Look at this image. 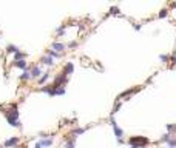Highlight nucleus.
Here are the masks:
<instances>
[{
	"instance_id": "24",
	"label": "nucleus",
	"mask_w": 176,
	"mask_h": 148,
	"mask_svg": "<svg viewBox=\"0 0 176 148\" xmlns=\"http://www.w3.org/2000/svg\"><path fill=\"white\" fill-rule=\"evenodd\" d=\"M167 14H168V9L167 8H164V9H161V13H159V17H167Z\"/></svg>"
},
{
	"instance_id": "27",
	"label": "nucleus",
	"mask_w": 176,
	"mask_h": 148,
	"mask_svg": "<svg viewBox=\"0 0 176 148\" xmlns=\"http://www.w3.org/2000/svg\"><path fill=\"white\" fill-rule=\"evenodd\" d=\"M120 108V102L119 100H116V105H114V108H113V114L114 113H118V109Z\"/></svg>"
},
{
	"instance_id": "4",
	"label": "nucleus",
	"mask_w": 176,
	"mask_h": 148,
	"mask_svg": "<svg viewBox=\"0 0 176 148\" xmlns=\"http://www.w3.org/2000/svg\"><path fill=\"white\" fill-rule=\"evenodd\" d=\"M110 123H111V127H113L114 136H116L118 139H122V136H124V130L118 127V123H116V120H114V117H113V116L110 117Z\"/></svg>"
},
{
	"instance_id": "7",
	"label": "nucleus",
	"mask_w": 176,
	"mask_h": 148,
	"mask_svg": "<svg viewBox=\"0 0 176 148\" xmlns=\"http://www.w3.org/2000/svg\"><path fill=\"white\" fill-rule=\"evenodd\" d=\"M139 90H141L139 86H136V88H131V90H128V91H124L120 96H118L116 100H119V102H120V99H124V97H130L131 94H134V93H136V91H139Z\"/></svg>"
},
{
	"instance_id": "15",
	"label": "nucleus",
	"mask_w": 176,
	"mask_h": 148,
	"mask_svg": "<svg viewBox=\"0 0 176 148\" xmlns=\"http://www.w3.org/2000/svg\"><path fill=\"white\" fill-rule=\"evenodd\" d=\"M46 56H49V57H60V54L59 53H56V51H54V49H51V48H49L48 49V51H46Z\"/></svg>"
},
{
	"instance_id": "29",
	"label": "nucleus",
	"mask_w": 176,
	"mask_h": 148,
	"mask_svg": "<svg viewBox=\"0 0 176 148\" xmlns=\"http://www.w3.org/2000/svg\"><path fill=\"white\" fill-rule=\"evenodd\" d=\"M133 26H134V29H137V31H139V29H141V25H139V23H134Z\"/></svg>"
},
{
	"instance_id": "16",
	"label": "nucleus",
	"mask_w": 176,
	"mask_h": 148,
	"mask_svg": "<svg viewBox=\"0 0 176 148\" xmlns=\"http://www.w3.org/2000/svg\"><path fill=\"white\" fill-rule=\"evenodd\" d=\"M20 79H22V80H28V79H31V73H30V69L23 71V73H22V76H20Z\"/></svg>"
},
{
	"instance_id": "1",
	"label": "nucleus",
	"mask_w": 176,
	"mask_h": 148,
	"mask_svg": "<svg viewBox=\"0 0 176 148\" xmlns=\"http://www.w3.org/2000/svg\"><path fill=\"white\" fill-rule=\"evenodd\" d=\"M2 109H3V114H5V117H6L8 123L11 125V127L22 128V123H20V120H19V111H17V105H15V103H11L8 109H5V108H2Z\"/></svg>"
},
{
	"instance_id": "21",
	"label": "nucleus",
	"mask_w": 176,
	"mask_h": 148,
	"mask_svg": "<svg viewBox=\"0 0 176 148\" xmlns=\"http://www.w3.org/2000/svg\"><path fill=\"white\" fill-rule=\"evenodd\" d=\"M65 28H67V26H65V25H62V26H59V28L56 29V32H57V36H62L63 32H65Z\"/></svg>"
},
{
	"instance_id": "12",
	"label": "nucleus",
	"mask_w": 176,
	"mask_h": 148,
	"mask_svg": "<svg viewBox=\"0 0 176 148\" xmlns=\"http://www.w3.org/2000/svg\"><path fill=\"white\" fill-rule=\"evenodd\" d=\"M26 59V53H15L14 54V62H19V60H25Z\"/></svg>"
},
{
	"instance_id": "6",
	"label": "nucleus",
	"mask_w": 176,
	"mask_h": 148,
	"mask_svg": "<svg viewBox=\"0 0 176 148\" xmlns=\"http://www.w3.org/2000/svg\"><path fill=\"white\" fill-rule=\"evenodd\" d=\"M19 142H20V139L17 137V136H14V137H11V139H6L5 140V148H17V145H19Z\"/></svg>"
},
{
	"instance_id": "2",
	"label": "nucleus",
	"mask_w": 176,
	"mask_h": 148,
	"mask_svg": "<svg viewBox=\"0 0 176 148\" xmlns=\"http://www.w3.org/2000/svg\"><path fill=\"white\" fill-rule=\"evenodd\" d=\"M128 144L131 148H144L145 145L150 144V139L144 137V136H133L128 139Z\"/></svg>"
},
{
	"instance_id": "5",
	"label": "nucleus",
	"mask_w": 176,
	"mask_h": 148,
	"mask_svg": "<svg viewBox=\"0 0 176 148\" xmlns=\"http://www.w3.org/2000/svg\"><path fill=\"white\" fill-rule=\"evenodd\" d=\"M28 69L31 73V77H34V79H40L42 77V69H40L39 65H31Z\"/></svg>"
},
{
	"instance_id": "10",
	"label": "nucleus",
	"mask_w": 176,
	"mask_h": 148,
	"mask_svg": "<svg viewBox=\"0 0 176 148\" xmlns=\"http://www.w3.org/2000/svg\"><path fill=\"white\" fill-rule=\"evenodd\" d=\"M73 71H74V67H73V63H71V62H68V63L63 67V74L70 76V74H73Z\"/></svg>"
},
{
	"instance_id": "19",
	"label": "nucleus",
	"mask_w": 176,
	"mask_h": 148,
	"mask_svg": "<svg viewBox=\"0 0 176 148\" xmlns=\"http://www.w3.org/2000/svg\"><path fill=\"white\" fill-rule=\"evenodd\" d=\"M172 137H173L172 134H168V133H165V134H164L162 137H161V142H165V144H168V142L172 140Z\"/></svg>"
},
{
	"instance_id": "18",
	"label": "nucleus",
	"mask_w": 176,
	"mask_h": 148,
	"mask_svg": "<svg viewBox=\"0 0 176 148\" xmlns=\"http://www.w3.org/2000/svg\"><path fill=\"white\" fill-rule=\"evenodd\" d=\"M48 77H49V73L46 71V73H43V74H42V77L39 79V83H40V85H43V83H45V82L48 80Z\"/></svg>"
},
{
	"instance_id": "22",
	"label": "nucleus",
	"mask_w": 176,
	"mask_h": 148,
	"mask_svg": "<svg viewBox=\"0 0 176 148\" xmlns=\"http://www.w3.org/2000/svg\"><path fill=\"white\" fill-rule=\"evenodd\" d=\"M159 59H161V62H164V63H167L168 60H170V57L167 56V54H161V56H159Z\"/></svg>"
},
{
	"instance_id": "14",
	"label": "nucleus",
	"mask_w": 176,
	"mask_h": 148,
	"mask_svg": "<svg viewBox=\"0 0 176 148\" xmlns=\"http://www.w3.org/2000/svg\"><path fill=\"white\" fill-rule=\"evenodd\" d=\"M71 136H73V134H71ZM63 148H74V136H73V137H70V139H67Z\"/></svg>"
},
{
	"instance_id": "20",
	"label": "nucleus",
	"mask_w": 176,
	"mask_h": 148,
	"mask_svg": "<svg viewBox=\"0 0 176 148\" xmlns=\"http://www.w3.org/2000/svg\"><path fill=\"white\" fill-rule=\"evenodd\" d=\"M175 131H176V125L175 123H168L167 125V133L172 134V133H175Z\"/></svg>"
},
{
	"instance_id": "26",
	"label": "nucleus",
	"mask_w": 176,
	"mask_h": 148,
	"mask_svg": "<svg viewBox=\"0 0 176 148\" xmlns=\"http://www.w3.org/2000/svg\"><path fill=\"white\" fill-rule=\"evenodd\" d=\"M168 148H176V139L172 137V140L168 142Z\"/></svg>"
},
{
	"instance_id": "8",
	"label": "nucleus",
	"mask_w": 176,
	"mask_h": 148,
	"mask_svg": "<svg viewBox=\"0 0 176 148\" xmlns=\"http://www.w3.org/2000/svg\"><path fill=\"white\" fill-rule=\"evenodd\" d=\"M51 49H54L56 53H62L63 49H67V45H63V43H60V42H54V43H51Z\"/></svg>"
},
{
	"instance_id": "31",
	"label": "nucleus",
	"mask_w": 176,
	"mask_h": 148,
	"mask_svg": "<svg viewBox=\"0 0 176 148\" xmlns=\"http://www.w3.org/2000/svg\"><path fill=\"white\" fill-rule=\"evenodd\" d=\"M36 148H42V145H40V142H37V144H36Z\"/></svg>"
},
{
	"instance_id": "9",
	"label": "nucleus",
	"mask_w": 176,
	"mask_h": 148,
	"mask_svg": "<svg viewBox=\"0 0 176 148\" xmlns=\"http://www.w3.org/2000/svg\"><path fill=\"white\" fill-rule=\"evenodd\" d=\"M14 67L15 68H20V69H23V71H26L30 67L26 65V60H19V62H14Z\"/></svg>"
},
{
	"instance_id": "11",
	"label": "nucleus",
	"mask_w": 176,
	"mask_h": 148,
	"mask_svg": "<svg viewBox=\"0 0 176 148\" xmlns=\"http://www.w3.org/2000/svg\"><path fill=\"white\" fill-rule=\"evenodd\" d=\"M40 62L45 63V65H48V67L54 63V62H53V57H49V56H42V57H40Z\"/></svg>"
},
{
	"instance_id": "30",
	"label": "nucleus",
	"mask_w": 176,
	"mask_h": 148,
	"mask_svg": "<svg viewBox=\"0 0 176 148\" xmlns=\"http://www.w3.org/2000/svg\"><path fill=\"white\" fill-rule=\"evenodd\" d=\"M172 60L176 63V53H173V54H172Z\"/></svg>"
},
{
	"instance_id": "17",
	"label": "nucleus",
	"mask_w": 176,
	"mask_h": 148,
	"mask_svg": "<svg viewBox=\"0 0 176 148\" xmlns=\"http://www.w3.org/2000/svg\"><path fill=\"white\" fill-rule=\"evenodd\" d=\"M6 53H19V48L17 46H15V45H8L6 46Z\"/></svg>"
},
{
	"instance_id": "23",
	"label": "nucleus",
	"mask_w": 176,
	"mask_h": 148,
	"mask_svg": "<svg viewBox=\"0 0 176 148\" xmlns=\"http://www.w3.org/2000/svg\"><path fill=\"white\" fill-rule=\"evenodd\" d=\"M110 13L114 14V15H118V14L120 13V11H119V8H118V6H111V8H110Z\"/></svg>"
},
{
	"instance_id": "25",
	"label": "nucleus",
	"mask_w": 176,
	"mask_h": 148,
	"mask_svg": "<svg viewBox=\"0 0 176 148\" xmlns=\"http://www.w3.org/2000/svg\"><path fill=\"white\" fill-rule=\"evenodd\" d=\"M84 131H85V128H76V130H74L71 134H73V136H74V134H82Z\"/></svg>"
},
{
	"instance_id": "13",
	"label": "nucleus",
	"mask_w": 176,
	"mask_h": 148,
	"mask_svg": "<svg viewBox=\"0 0 176 148\" xmlns=\"http://www.w3.org/2000/svg\"><path fill=\"white\" fill-rule=\"evenodd\" d=\"M40 145H42V147H51V145H53V137L42 139V140H40Z\"/></svg>"
},
{
	"instance_id": "3",
	"label": "nucleus",
	"mask_w": 176,
	"mask_h": 148,
	"mask_svg": "<svg viewBox=\"0 0 176 148\" xmlns=\"http://www.w3.org/2000/svg\"><path fill=\"white\" fill-rule=\"evenodd\" d=\"M42 93H46L48 96H63L65 94V86H54V85H46L40 88Z\"/></svg>"
},
{
	"instance_id": "28",
	"label": "nucleus",
	"mask_w": 176,
	"mask_h": 148,
	"mask_svg": "<svg viewBox=\"0 0 176 148\" xmlns=\"http://www.w3.org/2000/svg\"><path fill=\"white\" fill-rule=\"evenodd\" d=\"M74 46H77V42H76V40H71L67 45V48H74Z\"/></svg>"
}]
</instances>
